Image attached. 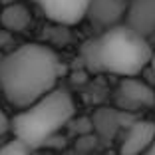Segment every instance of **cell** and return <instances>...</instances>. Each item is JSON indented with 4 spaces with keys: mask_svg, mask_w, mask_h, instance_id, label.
<instances>
[{
    "mask_svg": "<svg viewBox=\"0 0 155 155\" xmlns=\"http://www.w3.org/2000/svg\"><path fill=\"white\" fill-rule=\"evenodd\" d=\"M60 60L44 44H24L0 60V90L10 105L24 110L58 87Z\"/></svg>",
    "mask_w": 155,
    "mask_h": 155,
    "instance_id": "6da1fadb",
    "label": "cell"
},
{
    "mask_svg": "<svg viewBox=\"0 0 155 155\" xmlns=\"http://www.w3.org/2000/svg\"><path fill=\"white\" fill-rule=\"evenodd\" d=\"M153 50L149 40L127 24L107 28L100 36L84 44L82 58L90 70L114 74L119 78H135L151 64Z\"/></svg>",
    "mask_w": 155,
    "mask_h": 155,
    "instance_id": "7a4b0ae2",
    "label": "cell"
},
{
    "mask_svg": "<svg viewBox=\"0 0 155 155\" xmlns=\"http://www.w3.org/2000/svg\"><path fill=\"white\" fill-rule=\"evenodd\" d=\"M74 111L76 105L72 96L62 87H56L38 101L20 110L10 119V129L14 131V137L36 149L68 125Z\"/></svg>",
    "mask_w": 155,
    "mask_h": 155,
    "instance_id": "3957f363",
    "label": "cell"
},
{
    "mask_svg": "<svg viewBox=\"0 0 155 155\" xmlns=\"http://www.w3.org/2000/svg\"><path fill=\"white\" fill-rule=\"evenodd\" d=\"M48 20L72 26L86 18L90 0H32Z\"/></svg>",
    "mask_w": 155,
    "mask_h": 155,
    "instance_id": "277c9868",
    "label": "cell"
},
{
    "mask_svg": "<svg viewBox=\"0 0 155 155\" xmlns=\"http://www.w3.org/2000/svg\"><path fill=\"white\" fill-rule=\"evenodd\" d=\"M117 105L123 111H137L141 107H151L155 104V91L145 82H139L137 78H121L115 90Z\"/></svg>",
    "mask_w": 155,
    "mask_h": 155,
    "instance_id": "5b68a950",
    "label": "cell"
},
{
    "mask_svg": "<svg viewBox=\"0 0 155 155\" xmlns=\"http://www.w3.org/2000/svg\"><path fill=\"white\" fill-rule=\"evenodd\" d=\"M127 2L129 0H90L86 18H90V22L101 30L114 28L117 24H123Z\"/></svg>",
    "mask_w": 155,
    "mask_h": 155,
    "instance_id": "8992f818",
    "label": "cell"
},
{
    "mask_svg": "<svg viewBox=\"0 0 155 155\" xmlns=\"http://www.w3.org/2000/svg\"><path fill=\"white\" fill-rule=\"evenodd\" d=\"M123 24L149 40L155 34V0H129Z\"/></svg>",
    "mask_w": 155,
    "mask_h": 155,
    "instance_id": "52a82bcc",
    "label": "cell"
},
{
    "mask_svg": "<svg viewBox=\"0 0 155 155\" xmlns=\"http://www.w3.org/2000/svg\"><path fill=\"white\" fill-rule=\"evenodd\" d=\"M155 139V123L147 119L133 121L119 145V155H141Z\"/></svg>",
    "mask_w": 155,
    "mask_h": 155,
    "instance_id": "ba28073f",
    "label": "cell"
},
{
    "mask_svg": "<svg viewBox=\"0 0 155 155\" xmlns=\"http://www.w3.org/2000/svg\"><path fill=\"white\" fill-rule=\"evenodd\" d=\"M0 24L8 32H26L32 24V14L22 2H10L0 10Z\"/></svg>",
    "mask_w": 155,
    "mask_h": 155,
    "instance_id": "9c48e42d",
    "label": "cell"
},
{
    "mask_svg": "<svg viewBox=\"0 0 155 155\" xmlns=\"http://www.w3.org/2000/svg\"><path fill=\"white\" fill-rule=\"evenodd\" d=\"M30 153H32V147L26 145L18 137L10 139L8 143H4L0 147V155H30Z\"/></svg>",
    "mask_w": 155,
    "mask_h": 155,
    "instance_id": "30bf717a",
    "label": "cell"
},
{
    "mask_svg": "<svg viewBox=\"0 0 155 155\" xmlns=\"http://www.w3.org/2000/svg\"><path fill=\"white\" fill-rule=\"evenodd\" d=\"M6 131H10V117L0 110V135H4Z\"/></svg>",
    "mask_w": 155,
    "mask_h": 155,
    "instance_id": "8fae6325",
    "label": "cell"
},
{
    "mask_svg": "<svg viewBox=\"0 0 155 155\" xmlns=\"http://www.w3.org/2000/svg\"><path fill=\"white\" fill-rule=\"evenodd\" d=\"M141 155H155V139H153V143H151V145L149 147H147V149L145 151H143V153Z\"/></svg>",
    "mask_w": 155,
    "mask_h": 155,
    "instance_id": "7c38bea8",
    "label": "cell"
},
{
    "mask_svg": "<svg viewBox=\"0 0 155 155\" xmlns=\"http://www.w3.org/2000/svg\"><path fill=\"white\" fill-rule=\"evenodd\" d=\"M151 72H153V76H155V52H153V56H151Z\"/></svg>",
    "mask_w": 155,
    "mask_h": 155,
    "instance_id": "4fadbf2b",
    "label": "cell"
}]
</instances>
